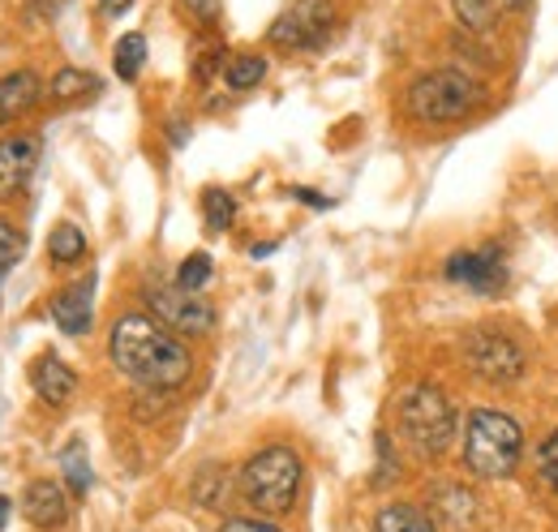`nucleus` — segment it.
<instances>
[{"mask_svg": "<svg viewBox=\"0 0 558 532\" xmlns=\"http://www.w3.org/2000/svg\"><path fill=\"white\" fill-rule=\"evenodd\" d=\"M482 99H486V86L464 69L421 73L417 82L409 86V95H404L409 112L425 125H451V121L469 117V108H477Z\"/></svg>", "mask_w": 558, "mask_h": 532, "instance_id": "nucleus-3", "label": "nucleus"}, {"mask_svg": "<svg viewBox=\"0 0 558 532\" xmlns=\"http://www.w3.org/2000/svg\"><path fill=\"white\" fill-rule=\"evenodd\" d=\"M39 104V77L31 69H17L9 77H0V125L26 117Z\"/></svg>", "mask_w": 558, "mask_h": 532, "instance_id": "nucleus-14", "label": "nucleus"}, {"mask_svg": "<svg viewBox=\"0 0 558 532\" xmlns=\"http://www.w3.org/2000/svg\"><path fill=\"white\" fill-rule=\"evenodd\" d=\"M219 532H279V529L263 524V520H228V524H219Z\"/></svg>", "mask_w": 558, "mask_h": 532, "instance_id": "nucleus-27", "label": "nucleus"}, {"mask_svg": "<svg viewBox=\"0 0 558 532\" xmlns=\"http://www.w3.org/2000/svg\"><path fill=\"white\" fill-rule=\"evenodd\" d=\"M108 356L125 378H134L138 387H150V391H172L194 370L190 348L177 339V331H168L155 314L117 318V327L108 335Z\"/></svg>", "mask_w": 558, "mask_h": 532, "instance_id": "nucleus-1", "label": "nucleus"}, {"mask_svg": "<svg viewBox=\"0 0 558 532\" xmlns=\"http://www.w3.org/2000/svg\"><path fill=\"white\" fill-rule=\"evenodd\" d=\"M498 4H507V9H524L529 0H498Z\"/></svg>", "mask_w": 558, "mask_h": 532, "instance_id": "nucleus-32", "label": "nucleus"}, {"mask_svg": "<svg viewBox=\"0 0 558 532\" xmlns=\"http://www.w3.org/2000/svg\"><path fill=\"white\" fill-rule=\"evenodd\" d=\"M524 456V434L520 425L498 412V408H477L469 412V425H464V464L473 476L482 481H498V476H511L515 464Z\"/></svg>", "mask_w": 558, "mask_h": 532, "instance_id": "nucleus-2", "label": "nucleus"}, {"mask_svg": "<svg viewBox=\"0 0 558 532\" xmlns=\"http://www.w3.org/2000/svg\"><path fill=\"white\" fill-rule=\"evenodd\" d=\"M61 468H65V481H70L73 494H86L90 489V460H86V447L82 443H70L65 451H61Z\"/></svg>", "mask_w": 558, "mask_h": 532, "instance_id": "nucleus-21", "label": "nucleus"}, {"mask_svg": "<svg viewBox=\"0 0 558 532\" xmlns=\"http://www.w3.org/2000/svg\"><path fill=\"white\" fill-rule=\"evenodd\" d=\"M464 361L486 383H515L524 374V352L498 331H473L464 339Z\"/></svg>", "mask_w": 558, "mask_h": 532, "instance_id": "nucleus-8", "label": "nucleus"}, {"mask_svg": "<svg viewBox=\"0 0 558 532\" xmlns=\"http://www.w3.org/2000/svg\"><path fill=\"white\" fill-rule=\"evenodd\" d=\"M203 215H207L210 232H228L232 219H236V202H232V194H223V190H207L203 194Z\"/></svg>", "mask_w": 558, "mask_h": 532, "instance_id": "nucleus-22", "label": "nucleus"}, {"mask_svg": "<svg viewBox=\"0 0 558 532\" xmlns=\"http://www.w3.org/2000/svg\"><path fill=\"white\" fill-rule=\"evenodd\" d=\"M4 516H9V498H0V529H4Z\"/></svg>", "mask_w": 558, "mask_h": 532, "instance_id": "nucleus-31", "label": "nucleus"}, {"mask_svg": "<svg viewBox=\"0 0 558 532\" xmlns=\"http://www.w3.org/2000/svg\"><path fill=\"white\" fill-rule=\"evenodd\" d=\"M210 270H215V266H210L207 254H190V258L181 263V270H177V283L190 288V292H203L210 283Z\"/></svg>", "mask_w": 558, "mask_h": 532, "instance_id": "nucleus-24", "label": "nucleus"}, {"mask_svg": "<svg viewBox=\"0 0 558 532\" xmlns=\"http://www.w3.org/2000/svg\"><path fill=\"white\" fill-rule=\"evenodd\" d=\"M296 198L314 202V206H327V198H318V194H310V190H296Z\"/></svg>", "mask_w": 558, "mask_h": 532, "instance_id": "nucleus-30", "label": "nucleus"}, {"mask_svg": "<svg viewBox=\"0 0 558 532\" xmlns=\"http://www.w3.org/2000/svg\"><path fill=\"white\" fill-rule=\"evenodd\" d=\"M17 258H22V232L0 219V275L17 263Z\"/></svg>", "mask_w": 558, "mask_h": 532, "instance_id": "nucleus-26", "label": "nucleus"}, {"mask_svg": "<svg viewBox=\"0 0 558 532\" xmlns=\"http://www.w3.org/2000/svg\"><path fill=\"white\" fill-rule=\"evenodd\" d=\"M48 254H52V263H61V266L77 263V258L86 254V232H82L77 223H57L52 237H48Z\"/></svg>", "mask_w": 558, "mask_h": 532, "instance_id": "nucleus-17", "label": "nucleus"}, {"mask_svg": "<svg viewBox=\"0 0 558 532\" xmlns=\"http://www.w3.org/2000/svg\"><path fill=\"white\" fill-rule=\"evenodd\" d=\"M22 516H26L35 529H57V524H65L70 503H65L61 481H31L26 494H22Z\"/></svg>", "mask_w": 558, "mask_h": 532, "instance_id": "nucleus-13", "label": "nucleus"}, {"mask_svg": "<svg viewBox=\"0 0 558 532\" xmlns=\"http://www.w3.org/2000/svg\"><path fill=\"white\" fill-rule=\"evenodd\" d=\"M340 26L336 0H292L267 31V39L279 52H314L323 48Z\"/></svg>", "mask_w": 558, "mask_h": 532, "instance_id": "nucleus-6", "label": "nucleus"}, {"mask_svg": "<svg viewBox=\"0 0 558 532\" xmlns=\"http://www.w3.org/2000/svg\"><path fill=\"white\" fill-rule=\"evenodd\" d=\"M537 468H542V481L558 494V434H550L537 451Z\"/></svg>", "mask_w": 558, "mask_h": 532, "instance_id": "nucleus-25", "label": "nucleus"}, {"mask_svg": "<svg viewBox=\"0 0 558 532\" xmlns=\"http://www.w3.org/2000/svg\"><path fill=\"white\" fill-rule=\"evenodd\" d=\"M82 95H99V77L86 73V69H61L48 82V99H57V104H70V99H82Z\"/></svg>", "mask_w": 558, "mask_h": 532, "instance_id": "nucleus-16", "label": "nucleus"}, {"mask_svg": "<svg viewBox=\"0 0 558 532\" xmlns=\"http://www.w3.org/2000/svg\"><path fill=\"white\" fill-rule=\"evenodd\" d=\"M134 0H104V13H125Z\"/></svg>", "mask_w": 558, "mask_h": 532, "instance_id": "nucleus-29", "label": "nucleus"}, {"mask_svg": "<svg viewBox=\"0 0 558 532\" xmlns=\"http://www.w3.org/2000/svg\"><path fill=\"white\" fill-rule=\"evenodd\" d=\"M301 472L305 468L292 447H267L241 468V498L263 516H283L301 494Z\"/></svg>", "mask_w": 558, "mask_h": 532, "instance_id": "nucleus-4", "label": "nucleus"}, {"mask_svg": "<svg viewBox=\"0 0 558 532\" xmlns=\"http://www.w3.org/2000/svg\"><path fill=\"white\" fill-rule=\"evenodd\" d=\"M374 532H438V529H434V520L421 507H387L378 516Z\"/></svg>", "mask_w": 558, "mask_h": 532, "instance_id": "nucleus-19", "label": "nucleus"}, {"mask_svg": "<svg viewBox=\"0 0 558 532\" xmlns=\"http://www.w3.org/2000/svg\"><path fill=\"white\" fill-rule=\"evenodd\" d=\"M31 387H35V396L44 399V403L65 408L73 399V391H77V374H73L57 352H44V356L31 365Z\"/></svg>", "mask_w": 558, "mask_h": 532, "instance_id": "nucleus-12", "label": "nucleus"}, {"mask_svg": "<svg viewBox=\"0 0 558 532\" xmlns=\"http://www.w3.org/2000/svg\"><path fill=\"white\" fill-rule=\"evenodd\" d=\"M185 9H190L198 22H210V17L219 13V4H215V0H185Z\"/></svg>", "mask_w": 558, "mask_h": 532, "instance_id": "nucleus-28", "label": "nucleus"}, {"mask_svg": "<svg viewBox=\"0 0 558 532\" xmlns=\"http://www.w3.org/2000/svg\"><path fill=\"white\" fill-rule=\"evenodd\" d=\"M112 65H117V77H121V82H134V77H138V69L146 65V39H142L138 31L121 35V44H117V52H112Z\"/></svg>", "mask_w": 558, "mask_h": 532, "instance_id": "nucleus-20", "label": "nucleus"}, {"mask_svg": "<svg viewBox=\"0 0 558 532\" xmlns=\"http://www.w3.org/2000/svg\"><path fill=\"white\" fill-rule=\"evenodd\" d=\"M456 13H460V22L473 35H482V31L494 26V17H498V0H456Z\"/></svg>", "mask_w": 558, "mask_h": 532, "instance_id": "nucleus-23", "label": "nucleus"}, {"mask_svg": "<svg viewBox=\"0 0 558 532\" xmlns=\"http://www.w3.org/2000/svg\"><path fill=\"white\" fill-rule=\"evenodd\" d=\"M263 77H267V61L254 57V52H241V57H232V61L223 65V82H228L232 90H254Z\"/></svg>", "mask_w": 558, "mask_h": 532, "instance_id": "nucleus-18", "label": "nucleus"}, {"mask_svg": "<svg viewBox=\"0 0 558 532\" xmlns=\"http://www.w3.org/2000/svg\"><path fill=\"white\" fill-rule=\"evenodd\" d=\"M142 297H146V310H150V314H155V318H159L168 331L207 335L210 327H215V310H210L198 292H190V288H181V283L146 279Z\"/></svg>", "mask_w": 558, "mask_h": 532, "instance_id": "nucleus-7", "label": "nucleus"}, {"mask_svg": "<svg viewBox=\"0 0 558 532\" xmlns=\"http://www.w3.org/2000/svg\"><path fill=\"white\" fill-rule=\"evenodd\" d=\"M473 511H477V503H473V494L460 489V485H442V489L434 494V516H442V520L456 524V529H464V524L473 520Z\"/></svg>", "mask_w": 558, "mask_h": 532, "instance_id": "nucleus-15", "label": "nucleus"}, {"mask_svg": "<svg viewBox=\"0 0 558 532\" xmlns=\"http://www.w3.org/2000/svg\"><path fill=\"white\" fill-rule=\"evenodd\" d=\"M39 168V137L35 133H13L0 142V198H13L31 185Z\"/></svg>", "mask_w": 558, "mask_h": 532, "instance_id": "nucleus-10", "label": "nucleus"}, {"mask_svg": "<svg viewBox=\"0 0 558 532\" xmlns=\"http://www.w3.org/2000/svg\"><path fill=\"white\" fill-rule=\"evenodd\" d=\"M447 279L469 288V292H498L507 283V258L498 245H477V250H460L447 258Z\"/></svg>", "mask_w": 558, "mask_h": 532, "instance_id": "nucleus-9", "label": "nucleus"}, {"mask_svg": "<svg viewBox=\"0 0 558 532\" xmlns=\"http://www.w3.org/2000/svg\"><path fill=\"white\" fill-rule=\"evenodd\" d=\"M396 421H400L404 443L417 456H442L451 447V438H456V408H451V399L442 396L438 387H429V383H417V387H409L400 396Z\"/></svg>", "mask_w": 558, "mask_h": 532, "instance_id": "nucleus-5", "label": "nucleus"}, {"mask_svg": "<svg viewBox=\"0 0 558 532\" xmlns=\"http://www.w3.org/2000/svg\"><path fill=\"white\" fill-rule=\"evenodd\" d=\"M48 310H52V323L65 335H86L90 318H95V275H86V279L70 283L65 292H57Z\"/></svg>", "mask_w": 558, "mask_h": 532, "instance_id": "nucleus-11", "label": "nucleus"}]
</instances>
